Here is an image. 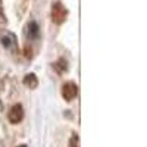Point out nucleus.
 <instances>
[{
    "mask_svg": "<svg viewBox=\"0 0 147 147\" xmlns=\"http://www.w3.org/2000/svg\"><path fill=\"white\" fill-rule=\"evenodd\" d=\"M24 85L28 87V88H31V90L37 88V85H38V80H37L35 74H28V75L24 77Z\"/></svg>",
    "mask_w": 147,
    "mask_h": 147,
    "instance_id": "nucleus-6",
    "label": "nucleus"
},
{
    "mask_svg": "<svg viewBox=\"0 0 147 147\" xmlns=\"http://www.w3.org/2000/svg\"><path fill=\"white\" fill-rule=\"evenodd\" d=\"M25 34L30 40H34V38H38L40 35V27L38 24H37L35 21H30L27 24V28H25Z\"/></svg>",
    "mask_w": 147,
    "mask_h": 147,
    "instance_id": "nucleus-4",
    "label": "nucleus"
},
{
    "mask_svg": "<svg viewBox=\"0 0 147 147\" xmlns=\"http://www.w3.org/2000/svg\"><path fill=\"white\" fill-rule=\"evenodd\" d=\"M2 44L9 49V50H15L16 49V37L15 34H12V32H6L3 37H2Z\"/></svg>",
    "mask_w": 147,
    "mask_h": 147,
    "instance_id": "nucleus-5",
    "label": "nucleus"
},
{
    "mask_svg": "<svg viewBox=\"0 0 147 147\" xmlns=\"http://www.w3.org/2000/svg\"><path fill=\"white\" fill-rule=\"evenodd\" d=\"M69 147H80V141H78V137L74 134V136L71 137L69 140Z\"/></svg>",
    "mask_w": 147,
    "mask_h": 147,
    "instance_id": "nucleus-7",
    "label": "nucleus"
},
{
    "mask_svg": "<svg viewBox=\"0 0 147 147\" xmlns=\"http://www.w3.org/2000/svg\"><path fill=\"white\" fill-rule=\"evenodd\" d=\"M7 119L10 124H19L24 119V107L21 105H13L7 113Z\"/></svg>",
    "mask_w": 147,
    "mask_h": 147,
    "instance_id": "nucleus-3",
    "label": "nucleus"
},
{
    "mask_svg": "<svg viewBox=\"0 0 147 147\" xmlns=\"http://www.w3.org/2000/svg\"><path fill=\"white\" fill-rule=\"evenodd\" d=\"M66 18H68L66 7L62 3H55L52 6V21L57 24V25H60V24H63L66 21Z\"/></svg>",
    "mask_w": 147,
    "mask_h": 147,
    "instance_id": "nucleus-1",
    "label": "nucleus"
},
{
    "mask_svg": "<svg viewBox=\"0 0 147 147\" xmlns=\"http://www.w3.org/2000/svg\"><path fill=\"white\" fill-rule=\"evenodd\" d=\"M62 96L66 102H72L78 96V85L75 82H65L62 87Z\"/></svg>",
    "mask_w": 147,
    "mask_h": 147,
    "instance_id": "nucleus-2",
    "label": "nucleus"
},
{
    "mask_svg": "<svg viewBox=\"0 0 147 147\" xmlns=\"http://www.w3.org/2000/svg\"><path fill=\"white\" fill-rule=\"evenodd\" d=\"M18 147H27V146H24V144H22V146H18Z\"/></svg>",
    "mask_w": 147,
    "mask_h": 147,
    "instance_id": "nucleus-8",
    "label": "nucleus"
}]
</instances>
